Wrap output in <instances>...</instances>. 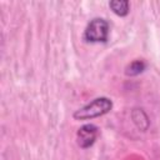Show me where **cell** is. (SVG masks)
<instances>
[{
  "instance_id": "obj_2",
  "label": "cell",
  "mask_w": 160,
  "mask_h": 160,
  "mask_svg": "<svg viewBox=\"0 0 160 160\" xmlns=\"http://www.w3.org/2000/svg\"><path fill=\"white\" fill-rule=\"evenodd\" d=\"M110 32V25L109 22L102 18H95L92 19L84 31V40L86 42H106L109 39Z\"/></svg>"
},
{
  "instance_id": "obj_5",
  "label": "cell",
  "mask_w": 160,
  "mask_h": 160,
  "mask_svg": "<svg viewBox=\"0 0 160 160\" xmlns=\"http://www.w3.org/2000/svg\"><path fill=\"white\" fill-rule=\"evenodd\" d=\"M145 69H146V62H145L144 60L138 59V60L131 61V62L126 66L125 74H126L128 76H136V75L141 74Z\"/></svg>"
},
{
  "instance_id": "obj_1",
  "label": "cell",
  "mask_w": 160,
  "mask_h": 160,
  "mask_svg": "<svg viewBox=\"0 0 160 160\" xmlns=\"http://www.w3.org/2000/svg\"><path fill=\"white\" fill-rule=\"evenodd\" d=\"M112 109V101L109 98L100 96L86 104L85 106L78 109L74 112V119L76 120H89V119H95L99 116H102L108 114Z\"/></svg>"
},
{
  "instance_id": "obj_4",
  "label": "cell",
  "mask_w": 160,
  "mask_h": 160,
  "mask_svg": "<svg viewBox=\"0 0 160 160\" xmlns=\"http://www.w3.org/2000/svg\"><path fill=\"white\" fill-rule=\"evenodd\" d=\"M109 8L118 16H126L130 11V4L126 0H112L109 2Z\"/></svg>"
},
{
  "instance_id": "obj_3",
  "label": "cell",
  "mask_w": 160,
  "mask_h": 160,
  "mask_svg": "<svg viewBox=\"0 0 160 160\" xmlns=\"http://www.w3.org/2000/svg\"><path fill=\"white\" fill-rule=\"evenodd\" d=\"M99 135V128L94 124H85L76 131V142L81 149H88L94 145Z\"/></svg>"
}]
</instances>
